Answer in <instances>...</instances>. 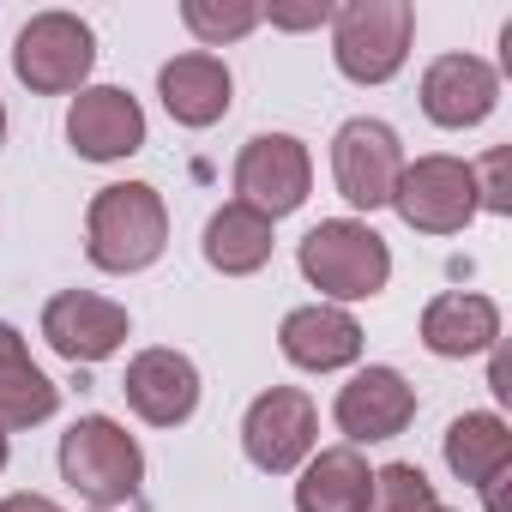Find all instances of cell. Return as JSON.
<instances>
[{
  "label": "cell",
  "mask_w": 512,
  "mask_h": 512,
  "mask_svg": "<svg viewBox=\"0 0 512 512\" xmlns=\"http://www.w3.org/2000/svg\"><path fill=\"white\" fill-rule=\"evenodd\" d=\"M296 266H302V278H308L320 296H332V302H368V296H380L386 278H392V253H386V241H380L368 223H356V217H326V223H314V229L302 235Z\"/></svg>",
  "instance_id": "obj_2"
},
{
  "label": "cell",
  "mask_w": 512,
  "mask_h": 512,
  "mask_svg": "<svg viewBox=\"0 0 512 512\" xmlns=\"http://www.w3.org/2000/svg\"><path fill=\"white\" fill-rule=\"evenodd\" d=\"M494 338H500V308L476 290H446L422 308V344L446 362L482 356V350H494Z\"/></svg>",
  "instance_id": "obj_17"
},
{
  "label": "cell",
  "mask_w": 512,
  "mask_h": 512,
  "mask_svg": "<svg viewBox=\"0 0 512 512\" xmlns=\"http://www.w3.org/2000/svg\"><path fill=\"white\" fill-rule=\"evenodd\" d=\"M338 428L350 434V446H374V440H398L416 422V386L398 368H362L350 386H338L332 404Z\"/></svg>",
  "instance_id": "obj_12"
},
{
  "label": "cell",
  "mask_w": 512,
  "mask_h": 512,
  "mask_svg": "<svg viewBox=\"0 0 512 512\" xmlns=\"http://www.w3.org/2000/svg\"><path fill=\"white\" fill-rule=\"evenodd\" d=\"M398 175H404V145H398V133L386 121L356 115V121L338 127V139H332V181H338V193L356 211L392 205Z\"/></svg>",
  "instance_id": "obj_9"
},
{
  "label": "cell",
  "mask_w": 512,
  "mask_h": 512,
  "mask_svg": "<svg viewBox=\"0 0 512 512\" xmlns=\"http://www.w3.org/2000/svg\"><path fill=\"white\" fill-rule=\"evenodd\" d=\"M61 410V386L31 362L19 326L0 320V434L7 428H37Z\"/></svg>",
  "instance_id": "obj_18"
},
{
  "label": "cell",
  "mask_w": 512,
  "mask_h": 512,
  "mask_svg": "<svg viewBox=\"0 0 512 512\" xmlns=\"http://www.w3.org/2000/svg\"><path fill=\"white\" fill-rule=\"evenodd\" d=\"M0 470H7V434H0Z\"/></svg>",
  "instance_id": "obj_28"
},
{
  "label": "cell",
  "mask_w": 512,
  "mask_h": 512,
  "mask_svg": "<svg viewBox=\"0 0 512 512\" xmlns=\"http://www.w3.org/2000/svg\"><path fill=\"white\" fill-rule=\"evenodd\" d=\"M169 247V211L151 181H115L85 211V253L97 272H145Z\"/></svg>",
  "instance_id": "obj_1"
},
{
  "label": "cell",
  "mask_w": 512,
  "mask_h": 512,
  "mask_svg": "<svg viewBox=\"0 0 512 512\" xmlns=\"http://www.w3.org/2000/svg\"><path fill=\"white\" fill-rule=\"evenodd\" d=\"M506 169H512V151L506 145H494L482 163H470V181H476V211L488 205V211H512V187H506Z\"/></svg>",
  "instance_id": "obj_24"
},
{
  "label": "cell",
  "mask_w": 512,
  "mask_h": 512,
  "mask_svg": "<svg viewBox=\"0 0 512 512\" xmlns=\"http://www.w3.org/2000/svg\"><path fill=\"white\" fill-rule=\"evenodd\" d=\"M392 211L416 235H458L476 217L470 163H458V157H416V163H404V175L392 187Z\"/></svg>",
  "instance_id": "obj_8"
},
{
  "label": "cell",
  "mask_w": 512,
  "mask_h": 512,
  "mask_svg": "<svg viewBox=\"0 0 512 512\" xmlns=\"http://www.w3.org/2000/svg\"><path fill=\"white\" fill-rule=\"evenodd\" d=\"M416 37L410 0H350L332 7V61L350 85H386L404 73Z\"/></svg>",
  "instance_id": "obj_3"
},
{
  "label": "cell",
  "mask_w": 512,
  "mask_h": 512,
  "mask_svg": "<svg viewBox=\"0 0 512 512\" xmlns=\"http://www.w3.org/2000/svg\"><path fill=\"white\" fill-rule=\"evenodd\" d=\"M434 506H440L434 500V482L416 464H386V470H374L362 512H434Z\"/></svg>",
  "instance_id": "obj_22"
},
{
  "label": "cell",
  "mask_w": 512,
  "mask_h": 512,
  "mask_svg": "<svg viewBox=\"0 0 512 512\" xmlns=\"http://www.w3.org/2000/svg\"><path fill=\"white\" fill-rule=\"evenodd\" d=\"M494 103H500V73L482 55H440V61H428V73H422V115L434 127H452V133L476 127V121L494 115Z\"/></svg>",
  "instance_id": "obj_14"
},
{
  "label": "cell",
  "mask_w": 512,
  "mask_h": 512,
  "mask_svg": "<svg viewBox=\"0 0 512 512\" xmlns=\"http://www.w3.org/2000/svg\"><path fill=\"white\" fill-rule=\"evenodd\" d=\"M446 470H452L458 482H470V488L506 476V470H512V428H506L500 416H488V410L458 416V422L446 428Z\"/></svg>",
  "instance_id": "obj_21"
},
{
  "label": "cell",
  "mask_w": 512,
  "mask_h": 512,
  "mask_svg": "<svg viewBox=\"0 0 512 512\" xmlns=\"http://www.w3.org/2000/svg\"><path fill=\"white\" fill-rule=\"evenodd\" d=\"M278 350H284V362H296L308 374H338L362 356V326H356V314H344L332 302L290 308L278 326Z\"/></svg>",
  "instance_id": "obj_15"
},
{
  "label": "cell",
  "mask_w": 512,
  "mask_h": 512,
  "mask_svg": "<svg viewBox=\"0 0 512 512\" xmlns=\"http://www.w3.org/2000/svg\"><path fill=\"white\" fill-rule=\"evenodd\" d=\"M97 512H109V506H97Z\"/></svg>",
  "instance_id": "obj_30"
},
{
  "label": "cell",
  "mask_w": 512,
  "mask_h": 512,
  "mask_svg": "<svg viewBox=\"0 0 512 512\" xmlns=\"http://www.w3.org/2000/svg\"><path fill=\"white\" fill-rule=\"evenodd\" d=\"M181 19H187V31H193V37L205 43V55H211V49H223V43L247 37L266 13H260V7H247V0H229V7H217V0H187Z\"/></svg>",
  "instance_id": "obj_23"
},
{
  "label": "cell",
  "mask_w": 512,
  "mask_h": 512,
  "mask_svg": "<svg viewBox=\"0 0 512 512\" xmlns=\"http://www.w3.org/2000/svg\"><path fill=\"white\" fill-rule=\"evenodd\" d=\"M91 67H97V37L79 13H37L13 43V73L37 97L85 91Z\"/></svg>",
  "instance_id": "obj_5"
},
{
  "label": "cell",
  "mask_w": 512,
  "mask_h": 512,
  "mask_svg": "<svg viewBox=\"0 0 512 512\" xmlns=\"http://www.w3.org/2000/svg\"><path fill=\"white\" fill-rule=\"evenodd\" d=\"M0 512H61V506H55L49 494H31V488H25V494H7V500H0Z\"/></svg>",
  "instance_id": "obj_26"
},
{
  "label": "cell",
  "mask_w": 512,
  "mask_h": 512,
  "mask_svg": "<svg viewBox=\"0 0 512 512\" xmlns=\"http://www.w3.org/2000/svg\"><path fill=\"white\" fill-rule=\"evenodd\" d=\"M314 434H320V410L302 386H272L241 416V446H247L253 470H266V476H290L296 464H308Z\"/></svg>",
  "instance_id": "obj_7"
},
{
  "label": "cell",
  "mask_w": 512,
  "mask_h": 512,
  "mask_svg": "<svg viewBox=\"0 0 512 512\" xmlns=\"http://www.w3.org/2000/svg\"><path fill=\"white\" fill-rule=\"evenodd\" d=\"M61 476L97 500V506H115V500H133L139 482H145V452L139 440L115 422V416H79L67 434H61Z\"/></svg>",
  "instance_id": "obj_4"
},
{
  "label": "cell",
  "mask_w": 512,
  "mask_h": 512,
  "mask_svg": "<svg viewBox=\"0 0 512 512\" xmlns=\"http://www.w3.org/2000/svg\"><path fill=\"white\" fill-rule=\"evenodd\" d=\"M368 482H374V470L356 446H326L308 458V470L296 482V512H362Z\"/></svg>",
  "instance_id": "obj_19"
},
{
  "label": "cell",
  "mask_w": 512,
  "mask_h": 512,
  "mask_svg": "<svg viewBox=\"0 0 512 512\" xmlns=\"http://www.w3.org/2000/svg\"><path fill=\"white\" fill-rule=\"evenodd\" d=\"M434 512H452V506H434Z\"/></svg>",
  "instance_id": "obj_29"
},
{
  "label": "cell",
  "mask_w": 512,
  "mask_h": 512,
  "mask_svg": "<svg viewBox=\"0 0 512 512\" xmlns=\"http://www.w3.org/2000/svg\"><path fill=\"white\" fill-rule=\"evenodd\" d=\"M121 392L133 404L139 422L151 428H181L193 410H199V368L181 356V350H139L121 374Z\"/></svg>",
  "instance_id": "obj_13"
},
{
  "label": "cell",
  "mask_w": 512,
  "mask_h": 512,
  "mask_svg": "<svg viewBox=\"0 0 512 512\" xmlns=\"http://www.w3.org/2000/svg\"><path fill=\"white\" fill-rule=\"evenodd\" d=\"M272 260V223L260 217V211H247V205H223V211H211V223H205V266L211 272H223V278H253Z\"/></svg>",
  "instance_id": "obj_20"
},
{
  "label": "cell",
  "mask_w": 512,
  "mask_h": 512,
  "mask_svg": "<svg viewBox=\"0 0 512 512\" xmlns=\"http://www.w3.org/2000/svg\"><path fill=\"white\" fill-rule=\"evenodd\" d=\"M0 145H7V103H0Z\"/></svg>",
  "instance_id": "obj_27"
},
{
  "label": "cell",
  "mask_w": 512,
  "mask_h": 512,
  "mask_svg": "<svg viewBox=\"0 0 512 512\" xmlns=\"http://www.w3.org/2000/svg\"><path fill=\"white\" fill-rule=\"evenodd\" d=\"M157 97H163V109H169L175 127H211V121L229 115L235 79H229V67H223L217 55L187 49V55L163 61V73H157Z\"/></svg>",
  "instance_id": "obj_16"
},
{
  "label": "cell",
  "mask_w": 512,
  "mask_h": 512,
  "mask_svg": "<svg viewBox=\"0 0 512 512\" xmlns=\"http://www.w3.org/2000/svg\"><path fill=\"white\" fill-rule=\"evenodd\" d=\"M272 25L284 31H314V25H332V7L320 0V7H272Z\"/></svg>",
  "instance_id": "obj_25"
},
{
  "label": "cell",
  "mask_w": 512,
  "mask_h": 512,
  "mask_svg": "<svg viewBox=\"0 0 512 512\" xmlns=\"http://www.w3.org/2000/svg\"><path fill=\"white\" fill-rule=\"evenodd\" d=\"M67 139L85 163H121L145 145V109L121 85H85L67 109Z\"/></svg>",
  "instance_id": "obj_11"
},
{
  "label": "cell",
  "mask_w": 512,
  "mask_h": 512,
  "mask_svg": "<svg viewBox=\"0 0 512 512\" xmlns=\"http://www.w3.org/2000/svg\"><path fill=\"white\" fill-rule=\"evenodd\" d=\"M314 187V157L296 133H253L235 157V205L260 211L266 223L290 217Z\"/></svg>",
  "instance_id": "obj_6"
},
{
  "label": "cell",
  "mask_w": 512,
  "mask_h": 512,
  "mask_svg": "<svg viewBox=\"0 0 512 512\" xmlns=\"http://www.w3.org/2000/svg\"><path fill=\"white\" fill-rule=\"evenodd\" d=\"M127 332H133L127 308L109 302V296H91V290H61V296H49V308H43V338H49V350L67 356V362H79V368L109 362V356L127 344Z\"/></svg>",
  "instance_id": "obj_10"
}]
</instances>
